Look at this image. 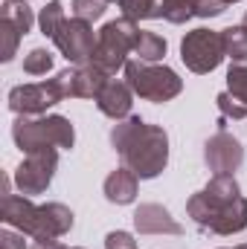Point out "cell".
Returning <instances> with one entry per match:
<instances>
[{
  "label": "cell",
  "instance_id": "1",
  "mask_svg": "<svg viewBox=\"0 0 247 249\" xmlns=\"http://www.w3.org/2000/svg\"><path fill=\"white\" fill-rule=\"evenodd\" d=\"M189 217L198 229L212 235H239L247 229V197H242L233 174H212V180L189 197Z\"/></svg>",
  "mask_w": 247,
  "mask_h": 249
},
{
  "label": "cell",
  "instance_id": "2",
  "mask_svg": "<svg viewBox=\"0 0 247 249\" xmlns=\"http://www.w3.org/2000/svg\"><path fill=\"white\" fill-rule=\"evenodd\" d=\"M111 145L123 157V165L140 180H154L169 165V133L157 124L143 122L140 116H128L114 124Z\"/></svg>",
  "mask_w": 247,
  "mask_h": 249
},
{
  "label": "cell",
  "instance_id": "3",
  "mask_svg": "<svg viewBox=\"0 0 247 249\" xmlns=\"http://www.w3.org/2000/svg\"><path fill=\"white\" fill-rule=\"evenodd\" d=\"M0 220L35 241H59L73 229V212L64 203L35 206L26 194H3Z\"/></svg>",
  "mask_w": 247,
  "mask_h": 249
},
{
  "label": "cell",
  "instance_id": "4",
  "mask_svg": "<svg viewBox=\"0 0 247 249\" xmlns=\"http://www.w3.org/2000/svg\"><path fill=\"white\" fill-rule=\"evenodd\" d=\"M12 139L23 154L44 151V148H73L76 145V130L70 119L59 113H44V116H18L12 124Z\"/></svg>",
  "mask_w": 247,
  "mask_h": 249
},
{
  "label": "cell",
  "instance_id": "5",
  "mask_svg": "<svg viewBox=\"0 0 247 249\" xmlns=\"http://www.w3.org/2000/svg\"><path fill=\"white\" fill-rule=\"evenodd\" d=\"M73 99V70H62L47 81L18 84L9 90V110L18 116H44L53 105Z\"/></svg>",
  "mask_w": 247,
  "mask_h": 249
},
{
  "label": "cell",
  "instance_id": "6",
  "mask_svg": "<svg viewBox=\"0 0 247 249\" xmlns=\"http://www.w3.org/2000/svg\"><path fill=\"white\" fill-rule=\"evenodd\" d=\"M125 81L134 90V96L145 99V102H172L175 96H181L184 90V78L166 67V64H148V61H134L125 64Z\"/></svg>",
  "mask_w": 247,
  "mask_h": 249
},
{
  "label": "cell",
  "instance_id": "7",
  "mask_svg": "<svg viewBox=\"0 0 247 249\" xmlns=\"http://www.w3.org/2000/svg\"><path fill=\"white\" fill-rule=\"evenodd\" d=\"M137 35H140L137 20H131V18L108 20L96 32V50H93V58L90 61L96 64L102 72H108V75H114L117 70H125L128 53H134Z\"/></svg>",
  "mask_w": 247,
  "mask_h": 249
},
{
  "label": "cell",
  "instance_id": "8",
  "mask_svg": "<svg viewBox=\"0 0 247 249\" xmlns=\"http://www.w3.org/2000/svg\"><path fill=\"white\" fill-rule=\"evenodd\" d=\"M181 58H184L186 70L204 75V72H212L218 64L224 61V41H221V32L215 29H192L186 32L184 41H181Z\"/></svg>",
  "mask_w": 247,
  "mask_h": 249
},
{
  "label": "cell",
  "instance_id": "9",
  "mask_svg": "<svg viewBox=\"0 0 247 249\" xmlns=\"http://www.w3.org/2000/svg\"><path fill=\"white\" fill-rule=\"evenodd\" d=\"M59 168V148H44V151H32L23 154V162L15 168V186L21 194L35 197L44 194Z\"/></svg>",
  "mask_w": 247,
  "mask_h": 249
},
{
  "label": "cell",
  "instance_id": "10",
  "mask_svg": "<svg viewBox=\"0 0 247 249\" xmlns=\"http://www.w3.org/2000/svg\"><path fill=\"white\" fill-rule=\"evenodd\" d=\"M53 44L59 47L64 58L70 64H87L93 58V50H96V35H93V26L82 18H67L62 23V29L56 32Z\"/></svg>",
  "mask_w": 247,
  "mask_h": 249
},
{
  "label": "cell",
  "instance_id": "11",
  "mask_svg": "<svg viewBox=\"0 0 247 249\" xmlns=\"http://www.w3.org/2000/svg\"><path fill=\"white\" fill-rule=\"evenodd\" d=\"M204 162H206V168L212 174H233L245 162V148H242V142L233 133L218 130L204 145Z\"/></svg>",
  "mask_w": 247,
  "mask_h": 249
},
{
  "label": "cell",
  "instance_id": "12",
  "mask_svg": "<svg viewBox=\"0 0 247 249\" xmlns=\"http://www.w3.org/2000/svg\"><path fill=\"white\" fill-rule=\"evenodd\" d=\"M134 229L140 235H181L184 226L160 203H140L134 212Z\"/></svg>",
  "mask_w": 247,
  "mask_h": 249
},
{
  "label": "cell",
  "instance_id": "13",
  "mask_svg": "<svg viewBox=\"0 0 247 249\" xmlns=\"http://www.w3.org/2000/svg\"><path fill=\"white\" fill-rule=\"evenodd\" d=\"M131 105H134V90L128 87V81H117V78H108V84L96 96V107L114 122H123L131 116Z\"/></svg>",
  "mask_w": 247,
  "mask_h": 249
},
{
  "label": "cell",
  "instance_id": "14",
  "mask_svg": "<svg viewBox=\"0 0 247 249\" xmlns=\"http://www.w3.org/2000/svg\"><path fill=\"white\" fill-rule=\"evenodd\" d=\"M108 78L111 75L102 72L93 61L79 64L73 70V99H93L96 102V96L102 93V87L108 84Z\"/></svg>",
  "mask_w": 247,
  "mask_h": 249
},
{
  "label": "cell",
  "instance_id": "15",
  "mask_svg": "<svg viewBox=\"0 0 247 249\" xmlns=\"http://www.w3.org/2000/svg\"><path fill=\"white\" fill-rule=\"evenodd\" d=\"M137 183H140V177L134 171H128L125 165L117 168V171H111L108 180H105V197H108V203H117V206L134 203L137 200Z\"/></svg>",
  "mask_w": 247,
  "mask_h": 249
},
{
  "label": "cell",
  "instance_id": "16",
  "mask_svg": "<svg viewBox=\"0 0 247 249\" xmlns=\"http://www.w3.org/2000/svg\"><path fill=\"white\" fill-rule=\"evenodd\" d=\"M166 50H169V44H166V38H160L157 32H148V29H140V35H137V44H134V55L140 58V61H160L163 55H166Z\"/></svg>",
  "mask_w": 247,
  "mask_h": 249
},
{
  "label": "cell",
  "instance_id": "17",
  "mask_svg": "<svg viewBox=\"0 0 247 249\" xmlns=\"http://www.w3.org/2000/svg\"><path fill=\"white\" fill-rule=\"evenodd\" d=\"M221 41H224V55L233 64H245L247 61V29L239 26H227L221 29Z\"/></svg>",
  "mask_w": 247,
  "mask_h": 249
},
{
  "label": "cell",
  "instance_id": "18",
  "mask_svg": "<svg viewBox=\"0 0 247 249\" xmlns=\"http://www.w3.org/2000/svg\"><path fill=\"white\" fill-rule=\"evenodd\" d=\"M3 20L15 23V26L21 29V35H26V32L32 29V23H35V15H32V9L26 6V0H6V3H3Z\"/></svg>",
  "mask_w": 247,
  "mask_h": 249
},
{
  "label": "cell",
  "instance_id": "19",
  "mask_svg": "<svg viewBox=\"0 0 247 249\" xmlns=\"http://www.w3.org/2000/svg\"><path fill=\"white\" fill-rule=\"evenodd\" d=\"M64 20H67V15H64V6L59 0H50V3L41 9V15H38V26H41V32H44L47 38H56V32L62 29Z\"/></svg>",
  "mask_w": 247,
  "mask_h": 249
},
{
  "label": "cell",
  "instance_id": "20",
  "mask_svg": "<svg viewBox=\"0 0 247 249\" xmlns=\"http://www.w3.org/2000/svg\"><path fill=\"white\" fill-rule=\"evenodd\" d=\"M123 18L131 20H148V18H160V0H120Z\"/></svg>",
  "mask_w": 247,
  "mask_h": 249
},
{
  "label": "cell",
  "instance_id": "21",
  "mask_svg": "<svg viewBox=\"0 0 247 249\" xmlns=\"http://www.w3.org/2000/svg\"><path fill=\"white\" fill-rule=\"evenodd\" d=\"M160 18L169 23H186L195 18V0H160Z\"/></svg>",
  "mask_w": 247,
  "mask_h": 249
},
{
  "label": "cell",
  "instance_id": "22",
  "mask_svg": "<svg viewBox=\"0 0 247 249\" xmlns=\"http://www.w3.org/2000/svg\"><path fill=\"white\" fill-rule=\"evenodd\" d=\"M227 93L236 96L242 105H247V61L230 64V70H227Z\"/></svg>",
  "mask_w": 247,
  "mask_h": 249
},
{
  "label": "cell",
  "instance_id": "23",
  "mask_svg": "<svg viewBox=\"0 0 247 249\" xmlns=\"http://www.w3.org/2000/svg\"><path fill=\"white\" fill-rule=\"evenodd\" d=\"M53 70V53L44 50V47H35L29 50V55L23 58V72L26 75H47Z\"/></svg>",
  "mask_w": 247,
  "mask_h": 249
},
{
  "label": "cell",
  "instance_id": "24",
  "mask_svg": "<svg viewBox=\"0 0 247 249\" xmlns=\"http://www.w3.org/2000/svg\"><path fill=\"white\" fill-rule=\"evenodd\" d=\"M108 3L111 0H73V18H82V20L93 23V20H99L105 15Z\"/></svg>",
  "mask_w": 247,
  "mask_h": 249
},
{
  "label": "cell",
  "instance_id": "25",
  "mask_svg": "<svg viewBox=\"0 0 247 249\" xmlns=\"http://www.w3.org/2000/svg\"><path fill=\"white\" fill-rule=\"evenodd\" d=\"M0 35H3V61H12L15 58V53H18V44H21V29L15 26V23H9V20H0Z\"/></svg>",
  "mask_w": 247,
  "mask_h": 249
},
{
  "label": "cell",
  "instance_id": "26",
  "mask_svg": "<svg viewBox=\"0 0 247 249\" xmlns=\"http://www.w3.org/2000/svg\"><path fill=\"white\" fill-rule=\"evenodd\" d=\"M215 105H218V110H221V116L224 119H245L247 116V105H242L236 96H230L227 90L224 93H218V99H215Z\"/></svg>",
  "mask_w": 247,
  "mask_h": 249
},
{
  "label": "cell",
  "instance_id": "27",
  "mask_svg": "<svg viewBox=\"0 0 247 249\" xmlns=\"http://www.w3.org/2000/svg\"><path fill=\"white\" fill-rule=\"evenodd\" d=\"M227 12L224 0H195V15L198 18H218Z\"/></svg>",
  "mask_w": 247,
  "mask_h": 249
},
{
  "label": "cell",
  "instance_id": "28",
  "mask_svg": "<svg viewBox=\"0 0 247 249\" xmlns=\"http://www.w3.org/2000/svg\"><path fill=\"white\" fill-rule=\"evenodd\" d=\"M105 249H137V241H134L131 232L117 229V232H108V238H105Z\"/></svg>",
  "mask_w": 247,
  "mask_h": 249
},
{
  "label": "cell",
  "instance_id": "29",
  "mask_svg": "<svg viewBox=\"0 0 247 249\" xmlns=\"http://www.w3.org/2000/svg\"><path fill=\"white\" fill-rule=\"evenodd\" d=\"M0 241H3V249H26L23 244V232H12V226H6L3 232H0Z\"/></svg>",
  "mask_w": 247,
  "mask_h": 249
},
{
  "label": "cell",
  "instance_id": "30",
  "mask_svg": "<svg viewBox=\"0 0 247 249\" xmlns=\"http://www.w3.org/2000/svg\"><path fill=\"white\" fill-rule=\"evenodd\" d=\"M32 249H64V247L59 244V241H35Z\"/></svg>",
  "mask_w": 247,
  "mask_h": 249
},
{
  "label": "cell",
  "instance_id": "31",
  "mask_svg": "<svg viewBox=\"0 0 247 249\" xmlns=\"http://www.w3.org/2000/svg\"><path fill=\"white\" fill-rule=\"evenodd\" d=\"M233 249H247V244H239V247H233Z\"/></svg>",
  "mask_w": 247,
  "mask_h": 249
},
{
  "label": "cell",
  "instance_id": "32",
  "mask_svg": "<svg viewBox=\"0 0 247 249\" xmlns=\"http://www.w3.org/2000/svg\"><path fill=\"white\" fill-rule=\"evenodd\" d=\"M242 26H245V29H247V15H245V20H242Z\"/></svg>",
  "mask_w": 247,
  "mask_h": 249
},
{
  "label": "cell",
  "instance_id": "33",
  "mask_svg": "<svg viewBox=\"0 0 247 249\" xmlns=\"http://www.w3.org/2000/svg\"><path fill=\"white\" fill-rule=\"evenodd\" d=\"M224 3H227V6H230V3H239V0H224Z\"/></svg>",
  "mask_w": 247,
  "mask_h": 249
},
{
  "label": "cell",
  "instance_id": "34",
  "mask_svg": "<svg viewBox=\"0 0 247 249\" xmlns=\"http://www.w3.org/2000/svg\"><path fill=\"white\" fill-rule=\"evenodd\" d=\"M111 3H120V0H111Z\"/></svg>",
  "mask_w": 247,
  "mask_h": 249
},
{
  "label": "cell",
  "instance_id": "35",
  "mask_svg": "<svg viewBox=\"0 0 247 249\" xmlns=\"http://www.w3.org/2000/svg\"><path fill=\"white\" fill-rule=\"evenodd\" d=\"M73 249H82V247H73Z\"/></svg>",
  "mask_w": 247,
  "mask_h": 249
}]
</instances>
